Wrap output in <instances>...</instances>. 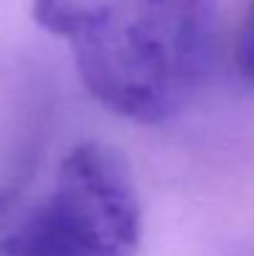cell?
I'll return each instance as SVG.
<instances>
[{"label": "cell", "instance_id": "obj_2", "mask_svg": "<svg viewBox=\"0 0 254 256\" xmlns=\"http://www.w3.org/2000/svg\"><path fill=\"white\" fill-rule=\"evenodd\" d=\"M140 204L122 157L87 142L38 194L0 192V256H137Z\"/></svg>", "mask_w": 254, "mask_h": 256}, {"label": "cell", "instance_id": "obj_1", "mask_svg": "<svg viewBox=\"0 0 254 256\" xmlns=\"http://www.w3.org/2000/svg\"><path fill=\"white\" fill-rule=\"evenodd\" d=\"M35 18L68 42L90 94L132 122L179 114L214 62V0H35Z\"/></svg>", "mask_w": 254, "mask_h": 256}, {"label": "cell", "instance_id": "obj_3", "mask_svg": "<svg viewBox=\"0 0 254 256\" xmlns=\"http://www.w3.org/2000/svg\"><path fill=\"white\" fill-rule=\"evenodd\" d=\"M237 68L244 78L254 80V2L247 15L244 30L239 35V42H237Z\"/></svg>", "mask_w": 254, "mask_h": 256}]
</instances>
